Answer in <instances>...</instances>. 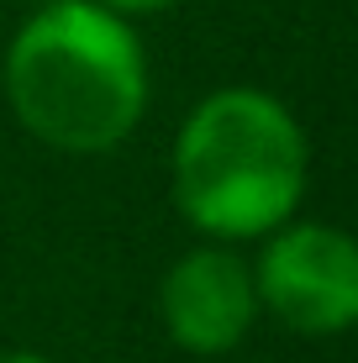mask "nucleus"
I'll return each instance as SVG.
<instances>
[{"label": "nucleus", "mask_w": 358, "mask_h": 363, "mask_svg": "<svg viewBox=\"0 0 358 363\" xmlns=\"http://www.w3.org/2000/svg\"><path fill=\"white\" fill-rule=\"evenodd\" d=\"M6 95L43 143L106 153L147 111L142 37L101 0L37 6L6 48Z\"/></svg>", "instance_id": "nucleus-1"}, {"label": "nucleus", "mask_w": 358, "mask_h": 363, "mask_svg": "<svg viewBox=\"0 0 358 363\" xmlns=\"http://www.w3.org/2000/svg\"><path fill=\"white\" fill-rule=\"evenodd\" d=\"M306 190V137L264 90H216L174 143V200L206 237H264Z\"/></svg>", "instance_id": "nucleus-2"}, {"label": "nucleus", "mask_w": 358, "mask_h": 363, "mask_svg": "<svg viewBox=\"0 0 358 363\" xmlns=\"http://www.w3.org/2000/svg\"><path fill=\"white\" fill-rule=\"evenodd\" d=\"M253 295L290 332L332 337L358 316V253L337 227H290L264 247Z\"/></svg>", "instance_id": "nucleus-3"}, {"label": "nucleus", "mask_w": 358, "mask_h": 363, "mask_svg": "<svg viewBox=\"0 0 358 363\" xmlns=\"http://www.w3.org/2000/svg\"><path fill=\"white\" fill-rule=\"evenodd\" d=\"M253 274L227 247H195L164 279V327L190 353H227L253 327Z\"/></svg>", "instance_id": "nucleus-4"}, {"label": "nucleus", "mask_w": 358, "mask_h": 363, "mask_svg": "<svg viewBox=\"0 0 358 363\" xmlns=\"http://www.w3.org/2000/svg\"><path fill=\"white\" fill-rule=\"evenodd\" d=\"M106 11H116V16H153V11H169L179 6V0H101Z\"/></svg>", "instance_id": "nucleus-5"}, {"label": "nucleus", "mask_w": 358, "mask_h": 363, "mask_svg": "<svg viewBox=\"0 0 358 363\" xmlns=\"http://www.w3.org/2000/svg\"><path fill=\"white\" fill-rule=\"evenodd\" d=\"M0 363H47V358H37V353H11V358H0Z\"/></svg>", "instance_id": "nucleus-6"}, {"label": "nucleus", "mask_w": 358, "mask_h": 363, "mask_svg": "<svg viewBox=\"0 0 358 363\" xmlns=\"http://www.w3.org/2000/svg\"><path fill=\"white\" fill-rule=\"evenodd\" d=\"M37 6H53V0H37Z\"/></svg>", "instance_id": "nucleus-7"}]
</instances>
